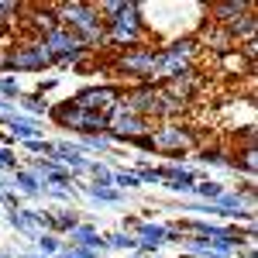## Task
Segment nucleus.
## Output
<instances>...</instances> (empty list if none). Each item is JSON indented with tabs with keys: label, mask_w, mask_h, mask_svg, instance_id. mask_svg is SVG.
<instances>
[{
	"label": "nucleus",
	"mask_w": 258,
	"mask_h": 258,
	"mask_svg": "<svg viewBox=\"0 0 258 258\" xmlns=\"http://www.w3.org/2000/svg\"><path fill=\"white\" fill-rule=\"evenodd\" d=\"M55 14H59L62 28L80 35L86 48L103 41V18H100V11L93 4H55Z\"/></svg>",
	"instance_id": "nucleus-1"
},
{
	"label": "nucleus",
	"mask_w": 258,
	"mask_h": 258,
	"mask_svg": "<svg viewBox=\"0 0 258 258\" xmlns=\"http://www.w3.org/2000/svg\"><path fill=\"white\" fill-rule=\"evenodd\" d=\"M141 35H145V24H141V7L138 4H124L117 18H110L103 24V38L110 41L114 48H120V52L141 45Z\"/></svg>",
	"instance_id": "nucleus-2"
},
{
	"label": "nucleus",
	"mask_w": 258,
	"mask_h": 258,
	"mask_svg": "<svg viewBox=\"0 0 258 258\" xmlns=\"http://www.w3.org/2000/svg\"><path fill=\"white\" fill-rule=\"evenodd\" d=\"M193 145H197V135L186 131V127H179V124H162V127H155L148 135V148L159 152V155H182Z\"/></svg>",
	"instance_id": "nucleus-3"
},
{
	"label": "nucleus",
	"mask_w": 258,
	"mask_h": 258,
	"mask_svg": "<svg viewBox=\"0 0 258 258\" xmlns=\"http://www.w3.org/2000/svg\"><path fill=\"white\" fill-rule=\"evenodd\" d=\"M120 107H127L131 114H138V117H162V110H165V97H162L159 86H152V83H145V86H135V90H127V93H120Z\"/></svg>",
	"instance_id": "nucleus-4"
},
{
	"label": "nucleus",
	"mask_w": 258,
	"mask_h": 258,
	"mask_svg": "<svg viewBox=\"0 0 258 258\" xmlns=\"http://www.w3.org/2000/svg\"><path fill=\"white\" fill-rule=\"evenodd\" d=\"M41 45L48 48L52 62H62V66H69V62L76 59V55L90 52V48L83 45V38H80V35H73L69 28H55L52 35H45V38H41Z\"/></svg>",
	"instance_id": "nucleus-5"
},
{
	"label": "nucleus",
	"mask_w": 258,
	"mask_h": 258,
	"mask_svg": "<svg viewBox=\"0 0 258 258\" xmlns=\"http://www.w3.org/2000/svg\"><path fill=\"white\" fill-rule=\"evenodd\" d=\"M117 73H124V76H138V80L152 83V73H155V48H148V45H135V48L120 52Z\"/></svg>",
	"instance_id": "nucleus-6"
},
{
	"label": "nucleus",
	"mask_w": 258,
	"mask_h": 258,
	"mask_svg": "<svg viewBox=\"0 0 258 258\" xmlns=\"http://www.w3.org/2000/svg\"><path fill=\"white\" fill-rule=\"evenodd\" d=\"M45 66H52V55L41 45V38L24 41V45H18L7 55V69H28V73H35V69H45Z\"/></svg>",
	"instance_id": "nucleus-7"
},
{
	"label": "nucleus",
	"mask_w": 258,
	"mask_h": 258,
	"mask_svg": "<svg viewBox=\"0 0 258 258\" xmlns=\"http://www.w3.org/2000/svg\"><path fill=\"white\" fill-rule=\"evenodd\" d=\"M200 73L189 66V69H182L179 76H172V80L162 83V97L169 100V103H179V107H186V103H193V97H197L200 90Z\"/></svg>",
	"instance_id": "nucleus-8"
},
{
	"label": "nucleus",
	"mask_w": 258,
	"mask_h": 258,
	"mask_svg": "<svg viewBox=\"0 0 258 258\" xmlns=\"http://www.w3.org/2000/svg\"><path fill=\"white\" fill-rule=\"evenodd\" d=\"M73 103L80 107V110H97V114H110L114 107L120 103V90L117 86H86L80 90Z\"/></svg>",
	"instance_id": "nucleus-9"
},
{
	"label": "nucleus",
	"mask_w": 258,
	"mask_h": 258,
	"mask_svg": "<svg viewBox=\"0 0 258 258\" xmlns=\"http://www.w3.org/2000/svg\"><path fill=\"white\" fill-rule=\"evenodd\" d=\"M107 131L114 135V138H141L145 131H148V120L145 117H138V114H131L127 107H114L110 114H107Z\"/></svg>",
	"instance_id": "nucleus-10"
},
{
	"label": "nucleus",
	"mask_w": 258,
	"mask_h": 258,
	"mask_svg": "<svg viewBox=\"0 0 258 258\" xmlns=\"http://www.w3.org/2000/svg\"><path fill=\"white\" fill-rule=\"evenodd\" d=\"M28 24H31V31H35V38H45V35H52L55 28H62L59 24V14H55V4H48V7H41V4H35V7H28Z\"/></svg>",
	"instance_id": "nucleus-11"
},
{
	"label": "nucleus",
	"mask_w": 258,
	"mask_h": 258,
	"mask_svg": "<svg viewBox=\"0 0 258 258\" xmlns=\"http://www.w3.org/2000/svg\"><path fill=\"white\" fill-rule=\"evenodd\" d=\"M220 76H227V80H244V76H255V62H248L241 55L238 48H231V52H224L217 62Z\"/></svg>",
	"instance_id": "nucleus-12"
},
{
	"label": "nucleus",
	"mask_w": 258,
	"mask_h": 258,
	"mask_svg": "<svg viewBox=\"0 0 258 258\" xmlns=\"http://www.w3.org/2000/svg\"><path fill=\"white\" fill-rule=\"evenodd\" d=\"M197 45H207V48H214L217 55H224V52L234 48V38H231L227 28H220V24H214V21H207L203 31H200V38H197Z\"/></svg>",
	"instance_id": "nucleus-13"
},
{
	"label": "nucleus",
	"mask_w": 258,
	"mask_h": 258,
	"mask_svg": "<svg viewBox=\"0 0 258 258\" xmlns=\"http://www.w3.org/2000/svg\"><path fill=\"white\" fill-rule=\"evenodd\" d=\"M244 14H251V4H244V0H220V4L210 7V18H214V24H220V28H231V24L238 18H244Z\"/></svg>",
	"instance_id": "nucleus-14"
},
{
	"label": "nucleus",
	"mask_w": 258,
	"mask_h": 258,
	"mask_svg": "<svg viewBox=\"0 0 258 258\" xmlns=\"http://www.w3.org/2000/svg\"><path fill=\"white\" fill-rule=\"evenodd\" d=\"M52 117L59 120L62 127H73V131H80V127H83V110L73 103V100H66V103H59V107H52Z\"/></svg>",
	"instance_id": "nucleus-15"
},
{
	"label": "nucleus",
	"mask_w": 258,
	"mask_h": 258,
	"mask_svg": "<svg viewBox=\"0 0 258 258\" xmlns=\"http://www.w3.org/2000/svg\"><path fill=\"white\" fill-rule=\"evenodd\" d=\"M227 31H231V38H234V41H255V31H258L255 11H251V14H244V18H238Z\"/></svg>",
	"instance_id": "nucleus-16"
},
{
	"label": "nucleus",
	"mask_w": 258,
	"mask_h": 258,
	"mask_svg": "<svg viewBox=\"0 0 258 258\" xmlns=\"http://www.w3.org/2000/svg\"><path fill=\"white\" fill-rule=\"evenodd\" d=\"M52 155H59V162H66L73 172H83V169H86V159L80 155V148H73V145H66V141L52 145Z\"/></svg>",
	"instance_id": "nucleus-17"
},
{
	"label": "nucleus",
	"mask_w": 258,
	"mask_h": 258,
	"mask_svg": "<svg viewBox=\"0 0 258 258\" xmlns=\"http://www.w3.org/2000/svg\"><path fill=\"white\" fill-rule=\"evenodd\" d=\"M103 244H107V241H100L93 227H73V248H90V251H97Z\"/></svg>",
	"instance_id": "nucleus-18"
},
{
	"label": "nucleus",
	"mask_w": 258,
	"mask_h": 258,
	"mask_svg": "<svg viewBox=\"0 0 258 258\" xmlns=\"http://www.w3.org/2000/svg\"><path fill=\"white\" fill-rule=\"evenodd\" d=\"M138 244L141 248H159V244H165V227H152V224H141L138 227Z\"/></svg>",
	"instance_id": "nucleus-19"
},
{
	"label": "nucleus",
	"mask_w": 258,
	"mask_h": 258,
	"mask_svg": "<svg viewBox=\"0 0 258 258\" xmlns=\"http://www.w3.org/2000/svg\"><path fill=\"white\" fill-rule=\"evenodd\" d=\"M11 224H14L18 231H28V234H38L41 217H38V214H31V210H14V214H11Z\"/></svg>",
	"instance_id": "nucleus-20"
},
{
	"label": "nucleus",
	"mask_w": 258,
	"mask_h": 258,
	"mask_svg": "<svg viewBox=\"0 0 258 258\" xmlns=\"http://www.w3.org/2000/svg\"><path fill=\"white\" fill-rule=\"evenodd\" d=\"M80 131H107V114L83 110V127H80Z\"/></svg>",
	"instance_id": "nucleus-21"
},
{
	"label": "nucleus",
	"mask_w": 258,
	"mask_h": 258,
	"mask_svg": "<svg viewBox=\"0 0 258 258\" xmlns=\"http://www.w3.org/2000/svg\"><path fill=\"white\" fill-rule=\"evenodd\" d=\"M41 224H48V227H69V231H73V227H76V214H73V210H62V214H52V217H41Z\"/></svg>",
	"instance_id": "nucleus-22"
},
{
	"label": "nucleus",
	"mask_w": 258,
	"mask_h": 258,
	"mask_svg": "<svg viewBox=\"0 0 258 258\" xmlns=\"http://www.w3.org/2000/svg\"><path fill=\"white\" fill-rule=\"evenodd\" d=\"M7 120V124H11V127H14V138H38V131H35V124H31V120H18V117H4Z\"/></svg>",
	"instance_id": "nucleus-23"
},
{
	"label": "nucleus",
	"mask_w": 258,
	"mask_h": 258,
	"mask_svg": "<svg viewBox=\"0 0 258 258\" xmlns=\"http://www.w3.org/2000/svg\"><path fill=\"white\" fill-rule=\"evenodd\" d=\"M14 182H18L24 193H38V179L31 176V172H18V176H14Z\"/></svg>",
	"instance_id": "nucleus-24"
},
{
	"label": "nucleus",
	"mask_w": 258,
	"mask_h": 258,
	"mask_svg": "<svg viewBox=\"0 0 258 258\" xmlns=\"http://www.w3.org/2000/svg\"><path fill=\"white\" fill-rule=\"evenodd\" d=\"M193 189H200V197H207V200H217L220 193H224L220 182H200V186H193Z\"/></svg>",
	"instance_id": "nucleus-25"
},
{
	"label": "nucleus",
	"mask_w": 258,
	"mask_h": 258,
	"mask_svg": "<svg viewBox=\"0 0 258 258\" xmlns=\"http://www.w3.org/2000/svg\"><path fill=\"white\" fill-rule=\"evenodd\" d=\"M38 248L45 255H55L59 251V238H52V234H38Z\"/></svg>",
	"instance_id": "nucleus-26"
},
{
	"label": "nucleus",
	"mask_w": 258,
	"mask_h": 258,
	"mask_svg": "<svg viewBox=\"0 0 258 258\" xmlns=\"http://www.w3.org/2000/svg\"><path fill=\"white\" fill-rule=\"evenodd\" d=\"M90 197H97V200H107V203H114V200H120V193L107 189V186H90Z\"/></svg>",
	"instance_id": "nucleus-27"
},
{
	"label": "nucleus",
	"mask_w": 258,
	"mask_h": 258,
	"mask_svg": "<svg viewBox=\"0 0 258 258\" xmlns=\"http://www.w3.org/2000/svg\"><path fill=\"white\" fill-rule=\"evenodd\" d=\"M107 244H114V248H135L138 241L131 238V234H114V238H107Z\"/></svg>",
	"instance_id": "nucleus-28"
},
{
	"label": "nucleus",
	"mask_w": 258,
	"mask_h": 258,
	"mask_svg": "<svg viewBox=\"0 0 258 258\" xmlns=\"http://www.w3.org/2000/svg\"><path fill=\"white\" fill-rule=\"evenodd\" d=\"M62 258H97V251H90V248H66Z\"/></svg>",
	"instance_id": "nucleus-29"
},
{
	"label": "nucleus",
	"mask_w": 258,
	"mask_h": 258,
	"mask_svg": "<svg viewBox=\"0 0 258 258\" xmlns=\"http://www.w3.org/2000/svg\"><path fill=\"white\" fill-rule=\"evenodd\" d=\"M86 169H93V176H97V186H110V172H107L103 165H86Z\"/></svg>",
	"instance_id": "nucleus-30"
},
{
	"label": "nucleus",
	"mask_w": 258,
	"mask_h": 258,
	"mask_svg": "<svg viewBox=\"0 0 258 258\" xmlns=\"http://www.w3.org/2000/svg\"><path fill=\"white\" fill-rule=\"evenodd\" d=\"M117 186H127V189H131V186H138V176H131V172H117Z\"/></svg>",
	"instance_id": "nucleus-31"
},
{
	"label": "nucleus",
	"mask_w": 258,
	"mask_h": 258,
	"mask_svg": "<svg viewBox=\"0 0 258 258\" xmlns=\"http://www.w3.org/2000/svg\"><path fill=\"white\" fill-rule=\"evenodd\" d=\"M14 152H11V148H0V165H4V169H14Z\"/></svg>",
	"instance_id": "nucleus-32"
},
{
	"label": "nucleus",
	"mask_w": 258,
	"mask_h": 258,
	"mask_svg": "<svg viewBox=\"0 0 258 258\" xmlns=\"http://www.w3.org/2000/svg\"><path fill=\"white\" fill-rule=\"evenodd\" d=\"M24 107H28V110H35V114H45V103H41L38 97H24Z\"/></svg>",
	"instance_id": "nucleus-33"
},
{
	"label": "nucleus",
	"mask_w": 258,
	"mask_h": 258,
	"mask_svg": "<svg viewBox=\"0 0 258 258\" xmlns=\"http://www.w3.org/2000/svg\"><path fill=\"white\" fill-rule=\"evenodd\" d=\"M200 159H203V162H224V152H220V148H207Z\"/></svg>",
	"instance_id": "nucleus-34"
},
{
	"label": "nucleus",
	"mask_w": 258,
	"mask_h": 258,
	"mask_svg": "<svg viewBox=\"0 0 258 258\" xmlns=\"http://www.w3.org/2000/svg\"><path fill=\"white\" fill-rule=\"evenodd\" d=\"M0 93H7V97H18V83H14V80H0Z\"/></svg>",
	"instance_id": "nucleus-35"
},
{
	"label": "nucleus",
	"mask_w": 258,
	"mask_h": 258,
	"mask_svg": "<svg viewBox=\"0 0 258 258\" xmlns=\"http://www.w3.org/2000/svg\"><path fill=\"white\" fill-rule=\"evenodd\" d=\"M86 145H93V148H107V138H97V135H90Z\"/></svg>",
	"instance_id": "nucleus-36"
},
{
	"label": "nucleus",
	"mask_w": 258,
	"mask_h": 258,
	"mask_svg": "<svg viewBox=\"0 0 258 258\" xmlns=\"http://www.w3.org/2000/svg\"><path fill=\"white\" fill-rule=\"evenodd\" d=\"M0 200H4V193H0Z\"/></svg>",
	"instance_id": "nucleus-37"
}]
</instances>
